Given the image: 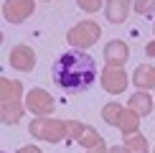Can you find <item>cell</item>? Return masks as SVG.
Wrapping results in <instances>:
<instances>
[{"label": "cell", "instance_id": "cell-12", "mask_svg": "<svg viewBox=\"0 0 155 153\" xmlns=\"http://www.w3.org/2000/svg\"><path fill=\"white\" fill-rule=\"evenodd\" d=\"M130 0H104V15L109 23H125L130 15Z\"/></svg>", "mask_w": 155, "mask_h": 153}, {"label": "cell", "instance_id": "cell-22", "mask_svg": "<svg viewBox=\"0 0 155 153\" xmlns=\"http://www.w3.org/2000/svg\"><path fill=\"white\" fill-rule=\"evenodd\" d=\"M43 3H51V0H43Z\"/></svg>", "mask_w": 155, "mask_h": 153}, {"label": "cell", "instance_id": "cell-9", "mask_svg": "<svg viewBox=\"0 0 155 153\" xmlns=\"http://www.w3.org/2000/svg\"><path fill=\"white\" fill-rule=\"evenodd\" d=\"M36 0H5L3 3V15L8 23H23L33 15Z\"/></svg>", "mask_w": 155, "mask_h": 153}, {"label": "cell", "instance_id": "cell-5", "mask_svg": "<svg viewBox=\"0 0 155 153\" xmlns=\"http://www.w3.org/2000/svg\"><path fill=\"white\" fill-rule=\"evenodd\" d=\"M99 36H102L99 23H94V21H79L76 25L69 28L66 41H69V46H74L76 51H84V49H92L94 43L99 41Z\"/></svg>", "mask_w": 155, "mask_h": 153}, {"label": "cell", "instance_id": "cell-10", "mask_svg": "<svg viewBox=\"0 0 155 153\" xmlns=\"http://www.w3.org/2000/svg\"><path fill=\"white\" fill-rule=\"evenodd\" d=\"M10 66L18 72H33L36 69V51L25 43H15L10 49Z\"/></svg>", "mask_w": 155, "mask_h": 153}, {"label": "cell", "instance_id": "cell-17", "mask_svg": "<svg viewBox=\"0 0 155 153\" xmlns=\"http://www.w3.org/2000/svg\"><path fill=\"white\" fill-rule=\"evenodd\" d=\"M79 3V8L84 13H99V8L104 5V0H76Z\"/></svg>", "mask_w": 155, "mask_h": 153}, {"label": "cell", "instance_id": "cell-11", "mask_svg": "<svg viewBox=\"0 0 155 153\" xmlns=\"http://www.w3.org/2000/svg\"><path fill=\"white\" fill-rule=\"evenodd\" d=\"M127 59H130V46L120 38L114 41H107L104 46V64H112V66H125Z\"/></svg>", "mask_w": 155, "mask_h": 153}, {"label": "cell", "instance_id": "cell-14", "mask_svg": "<svg viewBox=\"0 0 155 153\" xmlns=\"http://www.w3.org/2000/svg\"><path fill=\"white\" fill-rule=\"evenodd\" d=\"M127 107H130L135 115H140V117H147V115L153 112V97H150V92H143V89H137V92L130 97Z\"/></svg>", "mask_w": 155, "mask_h": 153}, {"label": "cell", "instance_id": "cell-1", "mask_svg": "<svg viewBox=\"0 0 155 153\" xmlns=\"http://www.w3.org/2000/svg\"><path fill=\"white\" fill-rule=\"evenodd\" d=\"M97 72L99 69H97L94 56H89L87 51H64L51 69V79L64 92L76 94L94 84Z\"/></svg>", "mask_w": 155, "mask_h": 153}, {"label": "cell", "instance_id": "cell-20", "mask_svg": "<svg viewBox=\"0 0 155 153\" xmlns=\"http://www.w3.org/2000/svg\"><path fill=\"white\" fill-rule=\"evenodd\" d=\"M145 54H147V56H153V59H155V38H153V41H150V43L145 46Z\"/></svg>", "mask_w": 155, "mask_h": 153}, {"label": "cell", "instance_id": "cell-21", "mask_svg": "<svg viewBox=\"0 0 155 153\" xmlns=\"http://www.w3.org/2000/svg\"><path fill=\"white\" fill-rule=\"evenodd\" d=\"M109 153H130L125 148V145H112V148H109Z\"/></svg>", "mask_w": 155, "mask_h": 153}, {"label": "cell", "instance_id": "cell-4", "mask_svg": "<svg viewBox=\"0 0 155 153\" xmlns=\"http://www.w3.org/2000/svg\"><path fill=\"white\" fill-rule=\"evenodd\" d=\"M28 133L43 143H61L64 138H69V125L66 120L56 117H33L28 123Z\"/></svg>", "mask_w": 155, "mask_h": 153}, {"label": "cell", "instance_id": "cell-3", "mask_svg": "<svg viewBox=\"0 0 155 153\" xmlns=\"http://www.w3.org/2000/svg\"><path fill=\"white\" fill-rule=\"evenodd\" d=\"M102 120L107 125L120 127V133H125V138L140 133V115H135L130 107H122L120 102H107L102 107Z\"/></svg>", "mask_w": 155, "mask_h": 153}, {"label": "cell", "instance_id": "cell-7", "mask_svg": "<svg viewBox=\"0 0 155 153\" xmlns=\"http://www.w3.org/2000/svg\"><path fill=\"white\" fill-rule=\"evenodd\" d=\"M99 82H102V89H104L107 94H120V92L127 89V84H130L125 66H112V64H107V66L102 69Z\"/></svg>", "mask_w": 155, "mask_h": 153}, {"label": "cell", "instance_id": "cell-8", "mask_svg": "<svg viewBox=\"0 0 155 153\" xmlns=\"http://www.w3.org/2000/svg\"><path fill=\"white\" fill-rule=\"evenodd\" d=\"M66 125H69V138H71L74 143H79L81 148H87V151L94 148V145H99L102 140H104L92 125H87V123H79V120H66Z\"/></svg>", "mask_w": 155, "mask_h": 153}, {"label": "cell", "instance_id": "cell-2", "mask_svg": "<svg viewBox=\"0 0 155 153\" xmlns=\"http://www.w3.org/2000/svg\"><path fill=\"white\" fill-rule=\"evenodd\" d=\"M0 112H3L0 117H3L5 125L21 123V117L25 112L21 79H10V76H3L0 79Z\"/></svg>", "mask_w": 155, "mask_h": 153}, {"label": "cell", "instance_id": "cell-23", "mask_svg": "<svg viewBox=\"0 0 155 153\" xmlns=\"http://www.w3.org/2000/svg\"><path fill=\"white\" fill-rule=\"evenodd\" d=\"M153 153H155V151H153Z\"/></svg>", "mask_w": 155, "mask_h": 153}, {"label": "cell", "instance_id": "cell-19", "mask_svg": "<svg viewBox=\"0 0 155 153\" xmlns=\"http://www.w3.org/2000/svg\"><path fill=\"white\" fill-rule=\"evenodd\" d=\"M18 153H43V151L38 148V145H23V148L18 151Z\"/></svg>", "mask_w": 155, "mask_h": 153}, {"label": "cell", "instance_id": "cell-13", "mask_svg": "<svg viewBox=\"0 0 155 153\" xmlns=\"http://www.w3.org/2000/svg\"><path fill=\"white\" fill-rule=\"evenodd\" d=\"M132 84L137 89H143V92H147V89L155 92V66H150V64H140V66L132 72Z\"/></svg>", "mask_w": 155, "mask_h": 153}, {"label": "cell", "instance_id": "cell-15", "mask_svg": "<svg viewBox=\"0 0 155 153\" xmlns=\"http://www.w3.org/2000/svg\"><path fill=\"white\" fill-rule=\"evenodd\" d=\"M125 148L130 153H150V143L143 133H135V135H127L125 138Z\"/></svg>", "mask_w": 155, "mask_h": 153}, {"label": "cell", "instance_id": "cell-18", "mask_svg": "<svg viewBox=\"0 0 155 153\" xmlns=\"http://www.w3.org/2000/svg\"><path fill=\"white\" fill-rule=\"evenodd\" d=\"M87 153H109V145L104 143V140H102V143H99V145H94V148H89Z\"/></svg>", "mask_w": 155, "mask_h": 153}, {"label": "cell", "instance_id": "cell-6", "mask_svg": "<svg viewBox=\"0 0 155 153\" xmlns=\"http://www.w3.org/2000/svg\"><path fill=\"white\" fill-rule=\"evenodd\" d=\"M25 110L33 112L36 117H51V112L56 110V100L43 87H33L25 92Z\"/></svg>", "mask_w": 155, "mask_h": 153}, {"label": "cell", "instance_id": "cell-16", "mask_svg": "<svg viewBox=\"0 0 155 153\" xmlns=\"http://www.w3.org/2000/svg\"><path fill=\"white\" fill-rule=\"evenodd\" d=\"M137 15H155V0H135Z\"/></svg>", "mask_w": 155, "mask_h": 153}]
</instances>
